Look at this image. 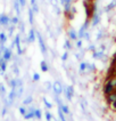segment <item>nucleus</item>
<instances>
[{
	"mask_svg": "<svg viewBox=\"0 0 116 121\" xmlns=\"http://www.w3.org/2000/svg\"><path fill=\"white\" fill-rule=\"evenodd\" d=\"M59 108H60L61 111L64 112V114H69V110H68V106H67V105H64V104H61V105H59Z\"/></svg>",
	"mask_w": 116,
	"mask_h": 121,
	"instance_id": "nucleus-13",
	"label": "nucleus"
},
{
	"mask_svg": "<svg viewBox=\"0 0 116 121\" xmlns=\"http://www.w3.org/2000/svg\"><path fill=\"white\" fill-rule=\"evenodd\" d=\"M93 57H95V58H101L102 52H95V53H93Z\"/></svg>",
	"mask_w": 116,
	"mask_h": 121,
	"instance_id": "nucleus-21",
	"label": "nucleus"
},
{
	"mask_svg": "<svg viewBox=\"0 0 116 121\" xmlns=\"http://www.w3.org/2000/svg\"><path fill=\"white\" fill-rule=\"evenodd\" d=\"M6 40H7L6 34L1 32V33H0V42H1V43H5V42H6Z\"/></svg>",
	"mask_w": 116,
	"mask_h": 121,
	"instance_id": "nucleus-18",
	"label": "nucleus"
},
{
	"mask_svg": "<svg viewBox=\"0 0 116 121\" xmlns=\"http://www.w3.org/2000/svg\"><path fill=\"white\" fill-rule=\"evenodd\" d=\"M28 20H30V24H33L34 23V15H33V10L30 8L28 9Z\"/></svg>",
	"mask_w": 116,
	"mask_h": 121,
	"instance_id": "nucleus-11",
	"label": "nucleus"
},
{
	"mask_svg": "<svg viewBox=\"0 0 116 121\" xmlns=\"http://www.w3.org/2000/svg\"><path fill=\"white\" fill-rule=\"evenodd\" d=\"M32 10H33V13H38V12H39V8H38V6H36V4L32 6Z\"/></svg>",
	"mask_w": 116,
	"mask_h": 121,
	"instance_id": "nucleus-28",
	"label": "nucleus"
},
{
	"mask_svg": "<svg viewBox=\"0 0 116 121\" xmlns=\"http://www.w3.org/2000/svg\"><path fill=\"white\" fill-rule=\"evenodd\" d=\"M115 5H116L115 1H114V2H112V4H109L108 6L106 7V9H105V10H106V12H108V10H110L112 8H114V7H115Z\"/></svg>",
	"mask_w": 116,
	"mask_h": 121,
	"instance_id": "nucleus-22",
	"label": "nucleus"
},
{
	"mask_svg": "<svg viewBox=\"0 0 116 121\" xmlns=\"http://www.w3.org/2000/svg\"><path fill=\"white\" fill-rule=\"evenodd\" d=\"M46 118H47V120H48V121H50L52 117H51V114H50L49 112H46Z\"/></svg>",
	"mask_w": 116,
	"mask_h": 121,
	"instance_id": "nucleus-33",
	"label": "nucleus"
},
{
	"mask_svg": "<svg viewBox=\"0 0 116 121\" xmlns=\"http://www.w3.org/2000/svg\"><path fill=\"white\" fill-rule=\"evenodd\" d=\"M87 67H88L89 70H90V71H95V65H92V64H91V65H90V64H87Z\"/></svg>",
	"mask_w": 116,
	"mask_h": 121,
	"instance_id": "nucleus-29",
	"label": "nucleus"
},
{
	"mask_svg": "<svg viewBox=\"0 0 116 121\" xmlns=\"http://www.w3.org/2000/svg\"><path fill=\"white\" fill-rule=\"evenodd\" d=\"M85 69H87V63H81L80 64V71L83 72V71H85Z\"/></svg>",
	"mask_w": 116,
	"mask_h": 121,
	"instance_id": "nucleus-24",
	"label": "nucleus"
},
{
	"mask_svg": "<svg viewBox=\"0 0 116 121\" xmlns=\"http://www.w3.org/2000/svg\"><path fill=\"white\" fill-rule=\"evenodd\" d=\"M31 4H32V6L35 5V4H36V0H31Z\"/></svg>",
	"mask_w": 116,
	"mask_h": 121,
	"instance_id": "nucleus-41",
	"label": "nucleus"
},
{
	"mask_svg": "<svg viewBox=\"0 0 116 121\" xmlns=\"http://www.w3.org/2000/svg\"><path fill=\"white\" fill-rule=\"evenodd\" d=\"M67 56H68L67 52H66V53H64V54H63V56H61V60H67Z\"/></svg>",
	"mask_w": 116,
	"mask_h": 121,
	"instance_id": "nucleus-34",
	"label": "nucleus"
},
{
	"mask_svg": "<svg viewBox=\"0 0 116 121\" xmlns=\"http://www.w3.org/2000/svg\"><path fill=\"white\" fill-rule=\"evenodd\" d=\"M18 1H20V7H24L25 5H26V0H18Z\"/></svg>",
	"mask_w": 116,
	"mask_h": 121,
	"instance_id": "nucleus-32",
	"label": "nucleus"
},
{
	"mask_svg": "<svg viewBox=\"0 0 116 121\" xmlns=\"http://www.w3.org/2000/svg\"><path fill=\"white\" fill-rule=\"evenodd\" d=\"M60 2L63 5H66V4H72V0H60Z\"/></svg>",
	"mask_w": 116,
	"mask_h": 121,
	"instance_id": "nucleus-30",
	"label": "nucleus"
},
{
	"mask_svg": "<svg viewBox=\"0 0 116 121\" xmlns=\"http://www.w3.org/2000/svg\"><path fill=\"white\" fill-rule=\"evenodd\" d=\"M10 20H12V18H9L7 15H5V14H1V15H0V25L6 26V25H8V24L10 23Z\"/></svg>",
	"mask_w": 116,
	"mask_h": 121,
	"instance_id": "nucleus-6",
	"label": "nucleus"
},
{
	"mask_svg": "<svg viewBox=\"0 0 116 121\" xmlns=\"http://www.w3.org/2000/svg\"><path fill=\"white\" fill-rule=\"evenodd\" d=\"M14 45L17 47V46H20V34H17L16 35V38H15V41H14Z\"/></svg>",
	"mask_w": 116,
	"mask_h": 121,
	"instance_id": "nucleus-16",
	"label": "nucleus"
},
{
	"mask_svg": "<svg viewBox=\"0 0 116 121\" xmlns=\"http://www.w3.org/2000/svg\"><path fill=\"white\" fill-rule=\"evenodd\" d=\"M36 38H38V40H39V45H40V49H41V53L43 55H46L47 53V48H46V45H44V41L42 39V37H41V34L39 32H36Z\"/></svg>",
	"mask_w": 116,
	"mask_h": 121,
	"instance_id": "nucleus-2",
	"label": "nucleus"
},
{
	"mask_svg": "<svg viewBox=\"0 0 116 121\" xmlns=\"http://www.w3.org/2000/svg\"><path fill=\"white\" fill-rule=\"evenodd\" d=\"M112 108H114V110L116 111V102H115V103H113V104H112Z\"/></svg>",
	"mask_w": 116,
	"mask_h": 121,
	"instance_id": "nucleus-40",
	"label": "nucleus"
},
{
	"mask_svg": "<svg viewBox=\"0 0 116 121\" xmlns=\"http://www.w3.org/2000/svg\"><path fill=\"white\" fill-rule=\"evenodd\" d=\"M32 99H33V98H32L31 96H28L27 98H25V99L23 101V104H24V105H28V104H30L31 102H32Z\"/></svg>",
	"mask_w": 116,
	"mask_h": 121,
	"instance_id": "nucleus-20",
	"label": "nucleus"
},
{
	"mask_svg": "<svg viewBox=\"0 0 116 121\" xmlns=\"http://www.w3.org/2000/svg\"><path fill=\"white\" fill-rule=\"evenodd\" d=\"M89 49H90V50H95V46H90Z\"/></svg>",
	"mask_w": 116,
	"mask_h": 121,
	"instance_id": "nucleus-42",
	"label": "nucleus"
},
{
	"mask_svg": "<svg viewBox=\"0 0 116 121\" xmlns=\"http://www.w3.org/2000/svg\"><path fill=\"white\" fill-rule=\"evenodd\" d=\"M68 37H69L71 40H76V39H77V33L75 32L74 30L71 29V30L68 31Z\"/></svg>",
	"mask_w": 116,
	"mask_h": 121,
	"instance_id": "nucleus-9",
	"label": "nucleus"
},
{
	"mask_svg": "<svg viewBox=\"0 0 116 121\" xmlns=\"http://www.w3.org/2000/svg\"><path fill=\"white\" fill-rule=\"evenodd\" d=\"M51 4H52V6H57V0H51Z\"/></svg>",
	"mask_w": 116,
	"mask_h": 121,
	"instance_id": "nucleus-37",
	"label": "nucleus"
},
{
	"mask_svg": "<svg viewBox=\"0 0 116 121\" xmlns=\"http://www.w3.org/2000/svg\"><path fill=\"white\" fill-rule=\"evenodd\" d=\"M71 12H72V13H73V14H75V13H76V9H75V7H73V6H72V8H71Z\"/></svg>",
	"mask_w": 116,
	"mask_h": 121,
	"instance_id": "nucleus-38",
	"label": "nucleus"
},
{
	"mask_svg": "<svg viewBox=\"0 0 116 121\" xmlns=\"http://www.w3.org/2000/svg\"><path fill=\"white\" fill-rule=\"evenodd\" d=\"M64 47L66 48V49H71V48H72V45H71L69 40H66V41H65V45H64Z\"/></svg>",
	"mask_w": 116,
	"mask_h": 121,
	"instance_id": "nucleus-25",
	"label": "nucleus"
},
{
	"mask_svg": "<svg viewBox=\"0 0 116 121\" xmlns=\"http://www.w3.org/2000/svg\"><path fill=\"white\" fill-rule=\"evenodd\" d=\"M115 63H116V54H115V56H114L113 60H112V64H115Z\"/></svg>",
	"mask_w": 116,
	"mask_h": 121,
	"instance_id": "nucleus-39",
	"label": "nucleus"
},
{
	"mask_svg": "<svg viewBox=\"0 0 116 121\" xmlns=\"http://www.w3.org/2000/svg\"><path fill=\"white\" fill-rule=\"evenodd\" d=\"M35 40V32H34V30H30V32H28V38H27V41L28 42H33Z\"/></svg>",
	"mask_w": 116,
	"mask_h": 121,
	"instance_id": "nucleus-8",
	"label": "nucleus"
},
{
	"mask_svg": "<svg viewBox=\"0 0 116 121\" xmlns=\"http://www.w3.org/2000/svg\"><path fill=\"white\" fill-rule=\"evenodd\" d=\"M76 46H77L79 48H81V46H82V41H81V40L77 41V42H76Z\"/></svg>",
	"mask_w": 116,
	"mask_h": 121,
	"instance_id": "nucleus-36",
	"label": "nucleus"
},
{
	"mask_svg": "<svg viewBox=\"0 0 116 121\" xmlns=\"http://www.w3.org/2000/svg\"><path fill=\"white\" fill-rule=\"evenodd\" d=\"M63 90H64V93H65V96H66V98H67L68 101H72V97H73V95H74V89L72 86H68L67 88H63Z\"/></svg>",
	"mask_w": 116,
	"mask_h": 121,
	"instance_id": "nucleus-3",
	"label": "nucleus"
},
{
	"mask_svg": "<svg viewBox=\"0 0 116 121\" xmlns=\"http://www.w3.org/2000/svg\"><path fill=\"white\" fill-rule=\"evenodd\" d=\"M52 90H54L55 95L61 94V91H63V86H61V83L59 81H56V82L52 83Z\"/></svg>",
	"mask_w": 116,
	"mask_h": 121,
	"instance_id": "nucleus-4",
	"label": "nucleus"
},
{
	"mask_svg": "<svg viewBox=\"0 0 116 121\" xmlns=\"http://www.w3.org/2000/svg\"><path fill=\"white\" fill-rule=\"evenodd\" d=\"M58 115H59L60 121H66V118H65V115H64V112L61 111L60 108H58Z\"/></svg>",
	"mask_w": 116,
	"mask_h": 121,
	"instance_id": "nucleus-15",
	"label": "nucleus"
},
{
	"mask_svg": "<svg viewBox=\"0 0 116 121\" xmlns=\"http://www.w3.org/2000/svg\"><path fill=\"white\" fill-rule=\"evenodd\" d=\"M99 21H100L99 15H98V14H93V15H92V25H97V24L99 23Z\"/></svg>",
	"mask_w": 116,
	"mask_h": 121,
	"instance_id": "nucleus-10",
	"label": "nucleus"
},
{
	"mask_svg": "<svg viewBox=\"0 0 116 121\" xmlns=\"http://www.w3.org/2000/svg\"><path fill=\"white\" fill-rule=\"evenodd\" d=\"M20 114L25 115V113H26V110H25L24 108H20Z\"/></svg>",
	"mask_w": 116,
	"mask_h": 121,
	"instance_id": "nucleus-35",
	"label": "nucleus"
},
{
	"mask_svg": "<svg viewBox=\"0 0 116 121\" xmlns=\"http://www.w3.org/2000/svg\"><path fill=\"white\" fill-rule=\"evenodd\" d=\"M5 93H6V89H5V87H4V85H2V83H0V95H1V96H4Z\"/></svg>",
	"mask_w": 116,
	"mask_h": 121,
	"instance_id": "nucleus-23",
	"label": "nucleus"
},
{
	"mask_svg": "<svg viewBox=\"0 0 116 121\" xmlns=\"http://www.w3.org/2000/svg\"><path fill=\"white\" fill-rule=\"evenodd\" d=\"M39 79H40V75L38 73H34L33 74V81H39Z\"/></svg>",
	"mask_w": 116,
	"mask_h": 121,
	"instance_id": "nucleus-27",
	"label": "nucleus"
},
{
	"mask_svg": "<svg viewBox=\"0 0 116 121\" xmlns=\"http://www.w3.org/2000/svg\"><path fill=\"white\" fill-rule=\"evenodd\" d=\"M2 53H4L2 57H4V60H6V62H7V60H9L10 58H12V50H10V49H8V48H5Z\"/></svg>",
	"mask_w": 116,
	"mask_h": 121,
	"instance_id": "nucleus-7",
	"label": "nucleus"
},
{
	"mask_svg": "<svg viewBox=\"0 0 116 121\" xmlns=\"http://www.w3.org/2000/svg\"><path fill=\"white\" fill-rule=\"evenodd\" d=\"M10 22H12L13 24H17V23H18V18H17V17H14V18L10 20Z\"/></svg>",
	"mask_w": 116,
	"mask_h": 121,
	"instance_id": "nucleus-31",
	"label": "nucleus"
},
{
	"mask_svg": "<svg viewBox=\"0 0 116 121\" xmlns=\"http://www.w3.org/2000/svg\"><path fill=\"white\" fill-rule=\"evenodd\" d=\"M20 1H18V0H15V1H14V8H15V10H16V13L17 14H20Z\"/></svg>",
	"mask_w": 116,
	"mask_h": 121,
	"instance_id": "nucleus-12",
	"label": "nucleus"
},
{
	"mask_svg": "<svg viewBox=\"0 0 116 121\" xmlns=\"http://www.w3.org/2000/svg\"><path fill=\"white\" fill-rule=\"evenodd\" d=\"M43 103H44V105H46L48 108H52V105H51V104H50V103H49V102H48L46 98H43Z\"/></svg>",
	"mask_w": 116,
	"mask_h": 121,
	"instance_id": "nucleus-26",
	"label": "nucleus"
},
{
	"mask_svg": "<svg viewBox=\"0 0 116 121\" xmlns=\"http://www.w3.org/2000/svg\"><path fill=\"white\" fill-rule=\"evenodd\" d=\"M106 101L108 103L109 105H112L113 103H115L116 102V91H113V93H110V94L106 95Z\"/></svg>",
	"mask_w": 116,
	"mask_h": 121,
	"instance_id": "nucleus-5",
	"label": "nucleus"
},
{
	"mask_svg": "<svg viewBox=\"0 0 116 121\" xmlns=\"http://www.w3.org/2000/svg\"><path fill=\"white\" fill-rule=\"evenodd\" d=\"M40 66H41V71H42V72H47L48 71V65H47V63H46L44 60L41 62Z\"/></svg>",
	"mask_w": 116,
	"mask_h": 121,
	"instance_id": "nucleus-14",
	"label": "nucleus"
},
{
	"mask_svg": "<svg viewBox=\"0 0 116 121\" xmlns=\"http://www.w3.org/2000/svg\"><path fill=\"white\" fill-rule=\"evenodd\" d=\"M102 90H104V94L105 95H108V94H110V93H113V91L115 90V88L113 87V85H112L108 80H106L105 85H104V88H102Z\"/></svg>",
	"mask_w": 116,
	"mask_h": 121,
	"instance_id": "nucleus-1",
	"label": "nucleus"
},
{
	"mask_svg": "<svg viewBox=\"0 0 116 121\" xmlns=\"http://www.w3.org/2000/svg\"><path fill=\"white\" fill-rule=\"evenodd\" d=\"M6 67H7V63H6V60H5V62H2L0 64V71L1 72H5L6 71Z\"/></svg>",
	"mask_w": 116,
	"mask_h": 121,
	"instance_id": "nucleus-19",
	"label": "nucleus"
},
{
	"mask_svg": "<svg viewBox=\"0 0 116 121\" xmlns=\"http://www.w3.org/2000/svg\"><path fill=\"white\" fill-rule=\"evenodd\" d=\"M34 118H36V119H41V111L39 110V108L34 110Z\"/></svg>",
	"mask_w": 116,
	"mask_h": 121,
	"instance_id": "nucleus-17",
	"label": "nucleus"
}]
</instances>
